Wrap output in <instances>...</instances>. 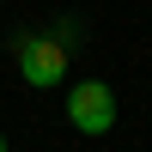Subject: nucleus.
Segmentation results:
<instances>
[{"label": "nucleus", "mask_w": 152, "mask_h": 152, "mask_svg": "<svg viewBox=\"0 0 152 152\" xmlns=\"http://www.w3.org/2000/svg\"><path fill=\"white\" fill-rule=\"evenodd\" d=\"M67 122L79 134H110V128H116V91H110L104 79L67 85Z\"/></svg>", "instance_id": "obj_2"}, {"label": "nucleus", "mask_w": 152, "mask_h": 152, "mask_svg": "<svg viewBox=\"0 0 152 152\" xmlns=\"http://www.w3.org/2000/svg\"><path fill=\"white\" fill-rule=\"evenodd\" d=\"M12 55H18L24 85H37V91H49V85L67 79V43H61V37H37V31H24V37H12Z\"/></svg>", "instance_id": "obj_1"}, {"label": "nucleus", "mask_w": 152, "mask_h": 152, "mask_svg": "<svg viewBox=\"0 0 152 152\" xmlns=\"http://www.w3.org/2000/svg\"><path fill=\"white\" fill-rule=\"evenodd\" d=\"M0 152H6V134H0Z\"/></svg>", "instance_id": "obj_3"}]
</instances>
